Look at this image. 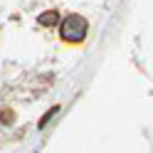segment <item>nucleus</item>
<instances>
[{
	"label": "nucleus",
	"mask_w": 153,
	"mask_h": 153,
	"mask_svg": "<svg viewBox=\"0 0 153 153\" xmlns=\"http://www.w3.org/2000/svg\"><path fill=\"white\" fill-rule=\"evenodd\" d=\"M59 32H62V40L67 42H82L87 37V20L82 15H67Z\"/></svg>",
	"instance_id": "nucleus-1"
}]
</instances>
